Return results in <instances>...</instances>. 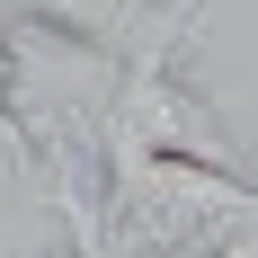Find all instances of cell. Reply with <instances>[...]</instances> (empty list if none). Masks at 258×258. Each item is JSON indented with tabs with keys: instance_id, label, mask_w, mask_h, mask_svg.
Wrapping results in <instances>:
<instances>
[{
	"instance_id": "obj_1",
	"label": "cell",
	"mask_w": 258,
	"mask_h": 258,
	"mask_svg": "<svg viewBox=\"0 0 258 258\" xmlns=\"http://www.w3.org/2000/svg\"><path fill=\"white\" fill-rule=\"evenodd\" d=\"M187 36H196V9L169 0L160 27L116 62V89H107V107H98V143H89L98 169L107 160H205V169H240V134L223 125L214 98L178 72Z\"/></svg>"
},
{
	"instance_id": "obj_2",
	"label": "cell",
	"mask_w": 258,
	"mask_h": 258,
	"mask_svg": "<svg viewBox=\"0 0 258 258\" xmlns=\"http://www.w3.org/2000/svg\"><path fill=\"white\" fill-rule=\"evenodd\" d=\"M232 214H258L249 169H205V160H107L98 169V223L116 258H187Z\"/></svg>"
},
{
	"instance_id": "obj_3",
	"label": "cell",
	"mask_w": 258,
	"mask_h": 258,
	"mask_svg": "<svg viewBox=\"0 0 258 258\" xmlns=\"http://www.w3.org/2000/svg\"><path fill=\"white\" fill-rule=\"evenodd\" d=\"M152 27H160V0H0V36H53L98 62H125Z\"/></svg>"
},
{
	"instance_id": "obj_4",
	"label": "cell",
	"mask_w": 258,
	"mask_h": 258,
	"mask_svg": "<svg viewBox=\"0 0 258 258\" xmlns=\"http://www.w3.org/2000/svg\"><path fill=\"white\" fill-rule=\"evenodd\" d=\"M0 258H62V214L53 196H18V205H0Z\"/></svg>"
},
{
	"instance_id": "obj_5",
	"label": "cell",
	"mask_w": 258,
	"mask_h": 258,
	"mask_svg": "<svg viewBox=\"0 0 258 258\" xmlns=\"http://www.w3.org/2000/svg\"><path fill=\"white\" fill-rule=\"evenodd\" d=\"M36 160H45L36 125H27L18 107H0V205H18L27 187H36Z\"/></svg>"
},
{
	"instance_id": "obj_6",
	"label": "cell",
	"mask_w": 258,
	"mask_h": 258,
	"mask_svg": "<svg viewBox=\"0 0 258 258\" xmlns=\"http://www.w3.org/2000/svg\"><path fill=\"white\" fill-rule=\"evenodd\" d=\"M187 258H258V214H232V223H214V232L196 240Z\"/></svg>"
},
{
	"instance_id": "obj_7",
	"label": "cell",
	"mask_w": 258,
	"mask_h": 258,
	"mask_svg": "<svg viewBox=\"0 0 258 258\" xmlns=\"http://www.w3.org/2000/svg\"><path fill=\"white\" fill-rule=\"evenodd\" d=\"M18 72H27V62H18V45L0 36V107H18Z\"/></svg>"
},
{
	"instance_id": "obj_8",
	"label": "cell",
	"mask_w": 258,
	"mask_h": 258,
	"mask_svg": "<svg viewBox=\"0 0 258 258\" xmlns=\"http://www.w3.org/2000/svg\"><path fill=\"white\" fill-rule=\"evenodd\" d=\"M187 9H196V18H205V9H214V0H187Z\"/></svg>"
}]
</instances>
